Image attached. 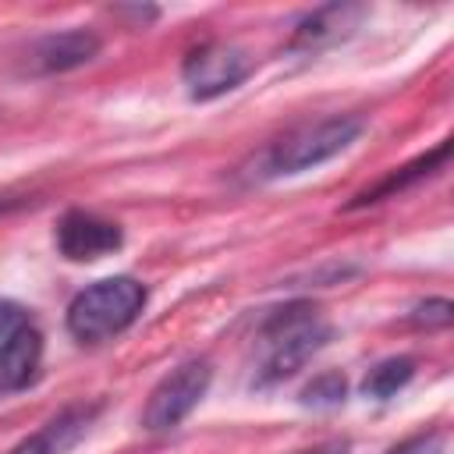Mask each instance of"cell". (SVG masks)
I'll return each mask as SVG.
<instances>
[{
    "label": "cell",
    "mask_w": 454,
    "mask_h": 454,
    "mask_svg": "<svg viewBox=\"0 0 454 454\" xmlns=\"http://www.w3.org/2000/svg\"><path fill=\"white\" fill-rule=\"evenodd\" d=\"M96 415H99V404H71V408L57 411L53 419H46L11 454H67L71 447H78L85 440Z\"/></svg>",
    "instance_id": "9"
},
{
    "label": "cell",
    "mask_w": 454,
    "mask_h": 454,
    "mask_svg": "<svg viewBox=\"0 0 454 454\" xmlns=\"http://www.w3.org/2000/svg\"><path fill=\"white\" fill-rule=\"evenodd\" d=\"M362 131H365L362 117H351V114H337V117L305 124V128L277 138L259 156V177H284V174L312 170V167L340 156L348 145H355Z\"/></svg>",
    "instance_id": "3"
},
{
    "label": "cell",
    "mask_w": 454,
    "mask_h": 454,
    "mask_svg": "<svg viewBox=\"0 0 454 454\" xmlns=\"http://www.w3.org/2000/svg\"><path fill=\"white\" fill-rule=\"evenodd\" d=\"M43 365V333L32 323H18L0 340V394H18L35 383Z\"/></svg>",
    "instance_id": "8"
},
{
    "label": "cell",
    "mask_w": 454,
    "mask_h": 454,
    "mask_svg": "<svg viewBox=\"0 0 454 454\" xmlns=\"http://www.w3.org/2000/svg\"><path fill=\"white\" fill-rule=\"evenodd\" d=\"M447 153H450V142H440V145H436V149H429L426 156H419V160H411L408 167H401V170H394L390 177H383L376 188L362 192L355 202H348V209H358V206H369V202H383V199H390V195H397V192H404V188L419 184L422 177L436 174V170L447 163Z\"/></svg>",
    "instance_id": "11"
},
{
    "label": "cell",
    "mask_w": 454,
    "mask_h": 454,
    "mask_svg": "<svg viewBox=\"0 0 454 454\" xmlns=\"http://www.w3.org/2000/svg\"><path fill=\"white\" fill-rule=\"evenodd\" d=\"M411 376H415V358H408V355L383 358V362H376V365L365 372L362 394H365L369 401H390L401 387H408Z\"/></svg>",
    "instance_id": "12"
},
{
    "label": "cell",
    "mask_w": 454,
    "mask_h": 454,
    "mask_svg": "<svg viewBox=\"0 0 454 454\" xmlns=\"http://www.w3.org/2000/svg\"><path fill=\"white\" fill-rule=\"evenodd\" d=\"M99 53V39L89 28H64L35 39L25 53V71L28 74H64L82 64H89Z\"/></svg>",
    "instance_id": "7"
},
{
    "label": "cell",
    "mask_w": 454,
    "mask_h": 454,
    "mask_svg": "<svg viewBox=\"0 0 454 454\" xmlns=\"http://www.w3.org/2000/svg\"><path fill=\"white\" fill-rule=\"evenodd\" d=\"M301 454H351V450H348V443H323V447H312Z\"/></svg>",
    "instance_id": "17"
},
{
    "label": "cell",
    "mask_w": 454,
    "mask_h": 454,
    "mask_svg": "<svg viewBox=\"0 0 454 454\" xmlns=\"http://www.w3.org/2000/svg\"><path fill=\"white\" fill-rule=\"evenodd\" d=\"M57 252L71 262H92V259H103L110 252H117L124 245V234L114 220H103L96 213H85V209H71L60 216L57 223Z\"/></svg>",
    "instance_id": "6"
},
{
    "label": "cell",
    "mask_w": 454,
    "mask_h": 454,
    "mask_svg": "<svg viewBox=\"0 0 454 454\" xmlns=\"http://www.w3.org/2000/svg\"><path fill=\"white\" fill-rule=\"evenodd\" d=\"M145 284L135 277H106L78 291L67 305V330L82 344H103L124 333L145 309Z\"/></svg>",
    "instance_id": "2"
},
{
    "label": "cell",
    "mask_w": 454,
    "mask_h": 454,
    "mask_svg": "<svg viewBox=\"0 0 454 454\" xmlns=\"http://www.w3.org/2000/svg\"><path fill=\"white\" fill-rule=\"evenodd\" d=\"M362 18H365V7H358V4H326V7H316L312 14H305L298 21L291 46L294 50H319V46L340 43L344 35H351L358 28Z\"/></svg>",
    "instance_id": "10"
},
{
    "label": "cell",
    "mask_w": 454,
    "mask_h": 454,
    "mask_svg": "<svg viewBox=\"0 0 454 454\" xmlns=\"http://www.w3.org/2000/svg\"><path fill=\"white\" fill-rule=\"evenodd\" d=\"M387 454H443V436L433 429V433H415L401 443H394Z\"/></svg>",
    "instance_id": "15"
},
{
    "label": "cell",
    "mask_w": 454,
    "mask_h": 454,
    "mask_svg": "<svg viewBox=\"0 0 454 454\" xmlns=\"http://www.w3.org/2000/svg\"><path fill=\"white\" fill-rule=\"evenodd\" d=\"M344 376L340 372H319L312 383L301 387V404H312V408H337L344 401Z\"/></svg>",
    "instance_id": "13"
},
{
    "label": "cell",
    "mask_w": 454,
    "mask_h": 454,
    "mask_svg": "<svg viewBox=\"0 0 454 454\" xmlns=\"http://www.w3.org/2000/svg\"><path fill=\"white\" fill-rule=\"evenodd\" d=\"M326 340H330V323L312 301H291L284 309H273L259 330L262 358H259L255 387H273L294 376Z\"/></svg>",
    "instance_id": "1"
},
{
    "label": "cell",
    "mask_w": 454,
    "mask_h": 454,
    "mask_svg": "<svg viewBox=\"0 0 454 454\" xmlns=\"http://www.w3.org/2000/svg\"><path fill=\"white\" fill-rule=\"evenodd\" d=\"M18 323H21V309H18L14 301H4V298H0V340H4Z\"/></svg>",
    "instance_id": "16"
},
{
    "label": "cell",
    "mask_w": 454,
    "mask_h": 454,
    "mask_svg": "<svg viewBox=\"0 0 454 454\" xmlns=\"http://www.w3.org/2000/svg\"><path fill=\"white\" fill-rule=\"evenodd\" d=\"M252 71V60L241 46L234 43H202L195 50H188L184 64H181V78H184V89L192 99L206 103V99H216V96H227L231 89H238Z\"/></svg>",
    "instance_id": "5"
},
{
    "label": "cell",
    "mask_w": 454,
    "mask_h": 454,
    "mask_svg": "<svg viewBox=\"0 0 454 454\" xmlns=\"http://www.w3.org/2000/svg\"><path fill=\"white\" fill-rule=\"evenodd\" d=\"M209 380H213V365L206 358H188L177 369H170L153 387V394L142 408V426L149 433H163V429L181 426L192 415V408L206 397Z\"/></svg>",
    "instance_id": "4"
},
{
    "label": "cell",
    "mask_w": 454,
    "mask_h": 454,
    "mask_svg": "<svg viewBox=\"0 0 454 454\" xmlns=\"http://www.w3.org/2000/svg\"><path fill=\"white\" fill-rule=\"evenodd\" d=\"M411 323L415 326H426V330H443L450 326V301L447 298H429L422 305L411 309Z\"/></svg>",
    "instance_id": "14"
}]
</instances>
